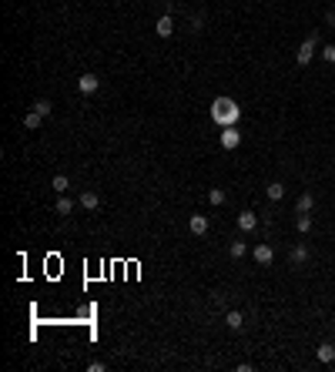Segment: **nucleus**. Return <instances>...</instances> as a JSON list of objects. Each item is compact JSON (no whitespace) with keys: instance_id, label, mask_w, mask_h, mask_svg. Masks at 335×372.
Returning <instances> with one entry per match:
<instances>
[{"instance_id":"obj_1","label":"nucleus","mask_w":335,"mask_h":372,"mask_svg":"<svg viewBox=\"0 0 335 372\" xmlns=\"http://www.w3.org/2000/svg\"><path fill=\"white\" fill-rule=\"evenodd\" d=\"M212 118L222 124V128H232V124H238V118H242V108H238L232 98H218L214 108H212Z\"/></svg>"},{"instance_id":"obj_2","label":"nucleus","mask_w":335,"mask_h":372,"mask_svg":"<svg viewBox=\"0 0 335 372\" xmlns=\"http://www.w3.org/2000/svg\"><path fill=\"white\" fill-rule=\"evenodd\" d=\"M252 255H255V262L262 265V268H268V265L275 262V248H272V245H265V242H258V245L252 248Z\"/></svg>"},{"instance_id":"obj_3","label":"nucleus","mask_w":335,"mask_h":372,"mask_svg":"<svg viewBox=\"0 0 335 372\" xmlns=\"http://www.w3.org/2000/svg\"><path fill=\"white\" fill-rule=\"evenodd\" d=\"M315 40H318V34H312V37L302 40V47L295 50V60H298V64H308V60L315 57Z\"/></svg>"},{"instance_id":"obj_4","label":"nucleus","mask_w":335,"mask_h":372,"mask_svg":"<svg viewBox=\"0 0 335 372\" xmlns=\"http://www.w3.org/2000/svg\"><path fill=\"white\" fill-rule=\"evenodd\" d=\"M78 88H80V94H98V90H100V78H98V74H80Z\"/></svg>"},{"instance_id":"obj_5","label":"nucleus","mask_w":335,"mask_h":372,"mask_svg":"<svg viewBox=\"0 0 335 372\" xmlns=\"http://www.w3.org/2000/svg\"><path fill=\"white\" fill-rule=\"evenodd\" d=\"M238 144H242L238 128H234V124H232V128H222V148H224V151H232V148H238Z\"/></svg>"},{"instance_id":"obj_6","label":"nucleus","mask_w":335,"mask_h":372,"mask_svg":"<svg viewBox=\"0 0 335 372\" xmlns=\"http://www.w3.org/2000/svg\"><path fill=\"white\" fill-rule=\"evenodd\" d=\"M154 34L158 37H171V34H174V17H171V14H161V17H158Z\"/></svg>"},{"instance_id":"obj_7","label":"nucleus","mask_w":335,"mask_h":372,"mask_svg":"<svg viewBox=\"0 0 335 372\" xmlns=\"http://www.w3.org/2000/svg\"><path fill=\"white\" fill-rule=\"evenodd\" d=\"M238 228H242V232H255V228H258V214L255 212H242V214H238Z\"/></svg>"},{"instance_id":"obj_8","label":"nucleus","mask_w":335,"mask_h":372,"mask_svg":"<svg viewBox=\"0 0 335 372\" xmlns=\"http://www.w3.org/2000/svg\"><path fill=\"white\" fill-rule=\"evenodd\" d=\"M188 228H191V235H204L208 232V214H191Z\"/></svg>"},{"instance_id":"obj_9","label":"nucleus","mask_w":335,"mask_h":372,"mask_svg":"<svg viewBox=\"0 0 335 372\" xmlns=\"http://www.w3.org/2000/svg\"><path fill=\"white\" fill-rule=\"evenodd\" d=\"M315 356H318V362H322V366H328V362H335V346H332V342H322Z\"/></svg>"},{"instance_id":"obj_10","label":"nucleus","mask_w":335,"mask_h":372,"mask_svg":"<svg viewBox=\"0 0 335 372\" xmlns=\"http://www.w3.org/2000/svg\"><path fill=\"white\" fill-rule=\"evenodd\" d=\"M288 258H292V265H305L308 262V245H295L288 252Z\"/></svg>"},{"instance_id":"obj_11","label":"nucleus","mask_w":335,"mask_h":372,"mask_svg":"<svg viewBox=\"0 0 335 372\" xmlns=\"http://www.w3.org/2000/svg\"><path fill=\"white\" fill-rule=\"evenodd\" d=\"M80 208H88V212L100 208V194L98 192H84V194H80Z\"/></svg>"},{"instance_id":"obj_12","label":"nucleus","mask_w":335,"mask_h":372,"mask_svg":"<svg viewBox=\"0 0 335 372\" xmlns=\"http://www.w3.org/2000/svg\"><path fill=\"white\" fill-rule=\"evenodd\" d=\"M265 194L272 202H282V198H285V184H282V181H272V184H265Z\"/></svg>"},{"instance_id":"obj_13","label":"nucleus","mask_w":335,"mask_h":372,"mask_svg":"<svg viewBox=\"0 0 335 372\" xmlns=\"http://www.w3.org/2000/svg\"><path fill=\"white\" fill-rule=\"evenodd\" d=\"M40 124H44V118H40V114H37V111L24 114V128H27V131H37V128H40Z\"/></svg>"},{"instance_id":"obj_14","label":"nucleus","mask_w":335,"mask_h":372,"mask_svg":"<svg viewBox=\"0 0 335 372\" xmlns=\"http://www.w3.org/2000/svg\"><path fill=\"white\" fill-rule=\"evenodd\" d=\"M295 228H298L302 235H305V232H312V214H308V212H298V218H295Z\"/></svg>"},{"instance_id":"obj_15","label":"nucleus","mask_w":335,"mask_h":372,"mask_svg":"<svg viewBox=\"0 0 335 372\" xmlns=\"http://www.w3.org/2000/svg\"><path fill=\"white\" fill-rule=\"evenodd\" d=\"M224 326L232 328V332H238V328L245 326V318H242V312H228V316H224Z\"/></svg>"},{"instance_id":"obj_16","label":"nucleus","mask_w":335,"mask_h":372,"mask_svg":"<svg viewBox=\"0 0 335 372\" xmlns=\"http://www.w3.org/2000/svg\"><path fill=\"white\" fill-rule=\"evenodd\" d=\"M298 212H312L315 208V194L312 192H305V194H298V204H295Z\"/></svg>"},{"instance_id":"obj_17","label":"nucleus","mask_w":335,"mask_h":372,"mask_svg":"<svg viewBox=\"0 0 335 372\" xmlns=\"http://www.w3.org/2000/svg\"><path fill=\"white\" fill-rule=\"evenodd\" d=\"M228 255H232V258H245V255H248V245H245V242H232Z\"/></svg>"},{"instance_id":"obj_18","label":"nucleus","mask_w":335,"mask_h":372,"mask_svg":"<svg viewBox=\"0 0 335 372\" xmlns=\"http://www.w3.org/2000/svg\"><path fill=\"white\" fill-rule=\"evenodd\" d=\"M50 188H54V192H57V194H64V192H67V188H70V181H67V174H57V178H54V181H50Z\"/></svg>"},{"instance_id":"obj_19","label":"nucleus","mask_w":335,"mask_h":372,"mask_svg":"<svg viewBox=\"0 0 335 372\" xmlns=\"http://www.w3.org/2000/svg\"><path fill=\"white\" fill-rule=\"evenodd\" d=\"M34 111L40 114V118H50V111H54V104H50V101H44V98H40V101L34 104Z\"/></svg>"},{"instance_id":"obj_20","label":"nucleus","mask_w":335,"mask_h":372,"mask_svg":"<svg viewBox=\"0 0 335 372\" xmlns=\"http://www.w3.org/2000/svg\"><path fill=\"white\" fill-rule=\"evenodd\" d=\"M208 202H212V204H224V192H222V188H208Z\"/></svg>"},{"instance_id":"obj_21","label":"nucleus","mask_w":335,"mask_h":372,"mask_svg":"<svg viewBox=\"0 0 335 372\" xmlns=\"http://www.w3.org/2000/svg\"><path fill=\"white\" fill-rule=\"evenodd\" d=\"M74 212V202H70V198H60V202H57V214H70Z\"/></svg>"},{"instance_id":"obj_22","label":"nucleus","mask_w":335,"mask_h":372,"mask_svg":"<svg viewBox=\"0 0 335 372\" xmlns=\"http://www.w3.org/2000/svg\"><path fill=\"white\" fill-rule=\"evenodd\" d=\"M322 57H325V60H328V64H335V44L322 47Z\"/></svg>"},{"instance_id":"obj_23","label":"nucleus","mask_w":335,"mask_h":372,"mask_svg":"<svg viewBox=\"0 0 335 372\" xmlns=\"http://www.w3.org/2000/svg\"><path fill=\"white\" fill-rule=\"evenodd\" d=\"M201 27H204V17L194 14V17H191V30H201Z\"/></svg>"}]
</instances>
